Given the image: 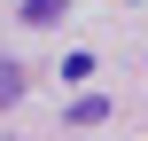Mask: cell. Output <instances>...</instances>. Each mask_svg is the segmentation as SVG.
Segmentation results:
<instances>
[{"instance_id":"1","label":"cell","mask_w":148,"mask_h":141,"mask_svg":"<svg viewBox=\"0 0 148 141\" xmlns=\"http://www.w3.org/2000/svg\"><path fill=\"white\" fill-rule=\"evenodd\" d=\"M23 24H62V0H23Z\"/></svg>"}]
</instances>
